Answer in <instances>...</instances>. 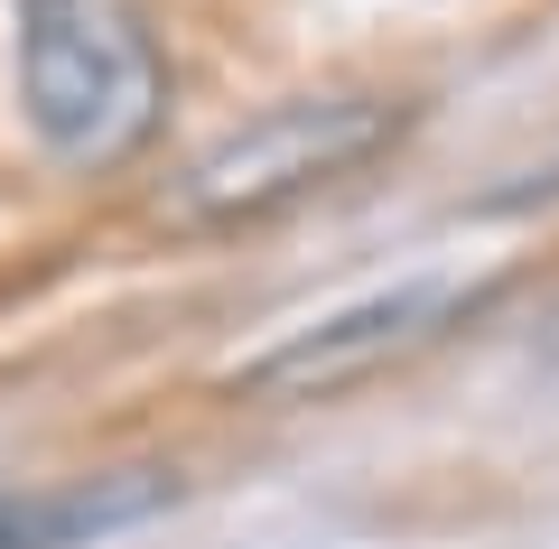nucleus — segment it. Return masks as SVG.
Masks as SVG:
<instances>
[{
    "label": "nucleus",
    "instance_id": "20e7f679",
    "mask_svg": "<svg viewBox=\"0 0 559 549\" xmlns=\"http://www.w3.org/2000/svg\"><path fill=\"white\" fill-rule=\"evenodd\" d=\"M0 549H47V540H38V503L0 493Z\"/></svg>",
    "mask_w": 559,
    "mask_h": 549
},
{
    "label": "nucleus",
    "instance_id": "f03ea898",
    "mask_svg": "<svg viewBox=\"0 0 559 549\" xmlns=\"http://www.w3.org/2000/svg\"><path fill=\"white\" fill-rule=\"evenodd\" d=\"M401 131V103L382 94H299L252 112L242 131H224L215 150H197L178 177H168V224L178 234H234V224H261L280 205L336 187L345 168L382 150Z\"/></svg>",
    "mask_w": 559,
    "mask_h": 549
},
{
    "label": "nucleus",
    "instance_id": "7ed1b4c3",
    "mask_svg": "<svg viewBox=\"0 0 559 549\" xmlns=\"http://www.w3.org/2000/svg\"><path fill=\"white\" fill-rule=\"evenodd\" d=\"M466 308H476V279L419 271V279H392V289H373V298L326 308L318 326H289L271 354H252L234 382L252 401H336V392H355V382L411 363L419 345H439Z\"/></svg>",
    "mask_w": 559,
    "mask_h": 549
},
{
    "label": "nucleus",
    "instance_id": "f257e3e1",
    "mask_svg": "<svg viewBox=\"0 0 559 549\" xmlns=\"http://www.w3.org/2000/svg\"><path fill=\"white\" fill-rule=\"evenodd\" d=\"M20 103L47 158L121 168L168 103L159 38L121 0H20Z\"/></svg>",
    "mask_w": 559,
    "mask_h": 549
}]
</instances>
